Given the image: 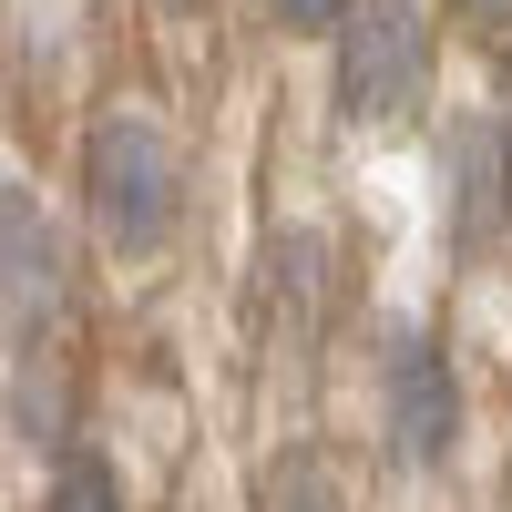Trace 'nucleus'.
<instances>
[{
  "instance_id": "nucleus-8",
  "label": "nucleus",
  "mask_w": 512,
  "mask_h": 512,
  "mask_svg": "<svg viewBox=\"0 0 512 512\" xmlns=\"http://www.w3.org/2000/svg\"><path fill=\"white\" fill-rule=\"evenodd\" d=\"M267 11H277L287 31H338V11H349V0H267Z\"/></svg>"
},
{
  "instance_id": "nucleus-10",
  "label": "nucleus",
  "mask_w": 512,
  "mask_h": 512,
  "mask_svg": "<svg viewBox=\"0 0 512 512\" xmlns=\"http://www.w3.org/2000/svg\"><path fill=\"white\" fill-rule=\"evenodd\" d=\"M502 144H512V113H502Z\"/></svg>"
},
{
  "instance_id": "nucleus-3",
  "label": "nucleus",
  "mask_w": 512,
  "mask_h": 512,
  "mask_svg": "<svg viewBox=\"0 0 512 512\" xmlns=\"http://www.w3.org/2000/svg\"><path fill=\"white\" fill-rule=\"evenodd\" d=\"M379 410H390V451L410 461V472L451 461V441H461V379H451V359H441L431 328H390V359H379Z\"/></svg>"
},
{
  "instance_id": "nucleus-5",
  "label": "nucleus",
  "mask_w": 512,
  "mask_h": 512,
  "mask_svg": "<svg viewBox=\"0 0 512 512\" xmlns=\"http://www.w3.org/2000/svg\"><path fill=\"white\" fill-rule=\"evenodd\" d=\"M502 226H512V144L492 113H472V123H451V236L492 246Z\"/></svg>"
},
{
  "instance_id": "nucleus-2",
  "label": "nucleus",
  "mask_w": 512,
  "mask_h": 512,
  "mask_svg": "<svg viewBox=\"0 0 512 512\" xmlns=\"http://www.w3.org/2000/svg\"><path fill=\"white\" fill-rule=\"evenodd\" d=\"M420 93H431V21H420V0H349L338 11V113L400 123Z\"/></svg>"
},
{
  "instance_id": "nucleus-1",
  "label": "nucleus",
  "mask_w": 512,
  "mask_h": 512,
  "mask_svg": "<svg viewBox=\"0 0 512 512\" xmlns=\"http://www.w3.org/2000/svg\"><path fill=\"white\" fill-rule=\"evenodd\" d=\"M82 195H93V226L113 256H154L175 236V205H185V164L164 144L154 113H103L82 134Z\"/></svg>"
},
{
  "instance_id": "nucleus-6",
  "label": "nucleus",
  "mask_w": 512,
  "mask_h": 512,
  "mask_svg": "<svg viewBox=\"0 0 512 512\" xmlns=\"http://www.w3.org/2000/svg\"><path fill=\"white\" fill-rule=\"evenodd\" d=\"M256 512H338V482H328V461L318 451H287L267 492H256Z\"/></svg>"
},
{
  "instance_id": "nucleus-9",
  "label": "nucleus",
  "mask_w": 512,
  "mask_h": 512,
  "mask_svg": "<svg viewBox=\"0 0 512 512\" xmlns=\"http://www.w3.org/2000/svg\"><path fill=\"white\" fill-rule=\"evenodd\" d=\"M461 11H472L482 31H512V0H461Z\"/></svg>"
},
{
  "instance_id": "nucleus-7",
  "label": "nucleus",
  "mask_w": 512,
  "mask_h": 512,
  "mask_svg": "<svg viewBox=\"0 0 512 512\" xmlns=\"http://www.w3.org/2000/svg\"><path fill=\"white\" fill-rule=\"evenodd\" d=\"M41 512H123V492H113L103 461H62V482H52V502H41Z\"/></svg>"
},
{
  "instance_id": "nucleus-4",
  "label": "nucleus",
  "mask_w": 512,
  "mask_h": 512,
  "mask_svg": "<svg viewBox=\"0 0 512 512\" xmlns=\"http://www.w3.org/2000/svg\"><path fill=\"white\" fill-rule=\"evenodd\" d=\"M62 236L31 185H0V349H41L62 318Z\"/></svg>"
}]
</instances>
